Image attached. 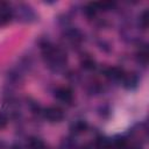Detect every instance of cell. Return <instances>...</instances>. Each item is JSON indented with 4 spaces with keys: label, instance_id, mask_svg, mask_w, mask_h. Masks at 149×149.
Returning <instances> with one entry per match:
<instances>
[{
    "label": "cell",
    "instance_id": "6da1fadb",
    "mask_svg": "<svg viewBox=\"0 0 149 149\" xmlns=\"http://www.w3.org/2000/svg\"><path fill=\"white\" fill-rule=\"evenodd\" d=\"M42 54L44 62L50 70L58 72L65 68L68 57L66 52L62 48L55 47L50 43H45L42 45Z\"/></svg>",
    "mask_w": 149,
    "mask_h": 149
},
{
    "label": "cell",
    "instance_id": "7a4b0ae2",
    "mask_svg": "<svg viewBox=\"0 0 149 149\" xmlns=\"http://www.w3.org/2000/svg\"><path fill=\"white\" fill-rule=\"evenodd\" d=\"M13 13H14V17L19 22H22V23H30V22L36 21L37 19V15L34 8L27 3L16 5V7L13 8Z\"/></svg>",
    "mask_w": 149,
    "mask_h": 149
},
{
    "label": "cell",
    "instance_id": "3957f363",
    "mask_svg": "<svg viewBox=\"0 0 149 149\" xmlns=\"http://www.w3.org/2000/svg\"><path fill=\"white\" fill-rule=\"evenodd\" d=\"M43 116L51 123H56V122H61L65 114L64 111L58 107V106H49L47 108L43 109Z\"/></svg>",
    "mask_w": 149,
    "mask_h": 149
},
{
    "label": "cell",
    "instance_id": "277c9868",
    "mask_svg": "<svg viewBox=\"0 0 149 149\" xmlns=\"http://www.w3.org/2000/svg\"><path fill=\"white\" fill-rule=\"evenodd\" d=\"M14 17L13 8L8 2L0 1V27L7 26Z\"/></svg>",
    "mask_w": 149,
    "mask_h": 149
},
{
    "label": "cell",
    "instance_id": "5b68a950",
    "mask_svg": "<svg viewBox=\"0 0 149 149\" xmlns=\"http://www.w3.org/2000/svg\"><path fill=\"white\" fill-rule=\"evenodd\" d=\"M55 97L57 100H59L63 104H71L73 101V92L71 88L69 87H58L56 91H55Z\"/></svg>",
    "mask_w": 149,
    "mask_h": 149
},
{
    "label": "cell",
    "instance_id": "8992f818",
    "mask_svg": "<svg viewBox=\"0 0 149 149\" xmlns=\"http://www.w3.org/2000/svg\"><path fill=\"white\" fill-rule=\"evenodd\" d=\"M121 81H122V85H123L127 90H133V88H135V87L137 86V84H139V76H137L136 73H133V72H132V73H126V72H125V74H123Z\"/></svg>",
    "mask_w": 149,
    "mask_h": 149
},
{
    "label": "cell",
    "instance_id": "52a82bcc",
    "mask_svg": "<svg viewBox=\"0 0 149 149\" xmlns=\"http://www.w3.org/2000/svg\"><path fill=\"white\" fill-rule=\"evenodd\" d=\"M123 74H125V71L119 66H111L105 71V76L109 80H114V81L121 80Z\"/></svg>",
    "mask_w": 149,
    "mask_h": 149
},
{
    "label": "cell",
    "instance_id": "ba28073f",
    "mask_svg": "<svg viewBox=\"0 0 149 149\" xmlns=\"http://www.w3.org/2000/svg\"><path fill=\"white\" fill-rule=\"evenodd\" d=\"M28 149H47V147L43 140L36 136H33L28 140Z\"/></svg>",
    "mask_w": 149,
    "mask_h": 149
},
{
    "label": "cell",
    "instance_id": "9c48e42d",
    "mask_svg": "<svg viewBox=\"0 0 149 149\" xmlns=\"http://www.w3.org/2000/svg\"><path fill=\"white\" fill-rule=\"evenodd\" d=\"M136 58H137V62L140 64H142L143 66L147 65V63H148V49H147L146 45L140 48V50L136 54Z\"/></svg>",
    "mask_w": 149,
    "mask_h": 149
},
{
    "label": "cell",
    "instance_id": "30bf717a",
    "mask_svg": "<svg viewBox=\"0 0 149 149\" xmlns=\"http://www.w3.org/2000/svg\"><path fill=\"white\" fill-rule=\"evenodd\" d=\"M66 38L72 43H78L81 41V34L77 29H70L66 31Z\"/></svg>",
    "mask_w": 149,
    "mask_h": 149
},
{
    "label": "cell",
    "instance_id": "8fae6325",
    "mask_svg": "<svg viewBox=\"0 0 149 149\" xmlns=\"http://www.w3.org/2000/svg\"><path fill=\"white\" fill-rule=\"evenodd\" d=\"M86 128H87V123H86L85 121H83V120H78V121H76V122L72 125L71 130H72L74 134H79V133L85 132Z\"/></svg>",
    "mask_w": 149,
    "mask_h": 149
},
{
    "label": "cell",
    "instance_id": "7c38bea8",
    "mask_svg": "<svg viewBox=\"0 0 149 149\" xmlns=\"http://www.w3.org/2000/svg\"><path fill=\"white\" fill-rule=\"evenodd\" d=\"M81 66L86 70H92L95 68V62L93 58L91 57H85L83 61H81Z\"/></svg>",
    "mask_w": 149,
    "mask_h": 149
},
{
    "label": "cell",
    "instance_id": "4fadbf2b",
    "mask_svg": "<svg viewBox=\"0 0 149 149\" xmlns=\"http://www.w3.org/2000/svg\"><path fill=\"white\" fill-rule=\"evenodd\" d=\"M139 23H140V27H141L142 29H147V27H148V10H147V9L141 13Z\"/></svg>",
    "mask_w": 149,
    "mask_h": 149
},
{
    "label": "cell",
    "instance_id": "5bb4252c",
    "mask_svg": "<svg viewBox=\"0 0 149 149\" xmlns=\"http://www.w3.org/2000/svg\"><path fill=\"white\" fill-rule=\"evenodd\" d=\"M8 123V116L6 113L0 112V129H3Z\"/></svg>",
    "mask_w": 149,
    "mask_h": 149
},
{
    "label": "cell",
    "instance_id": "9a60e30c",
    "mask_svg": "<svg viewBox=\"0 0 149 149\" xmlns=\"http://www.w3.org/2000/svg\"><path fill=\"white\" fill-rule=\"evenodd\" d=\"M12 149H21V147H20V146H16V144H15V146H13V147H12Z\"/></svg>",
    "mask_w": 149,
    "mask_h": 149
}]
</instances>
